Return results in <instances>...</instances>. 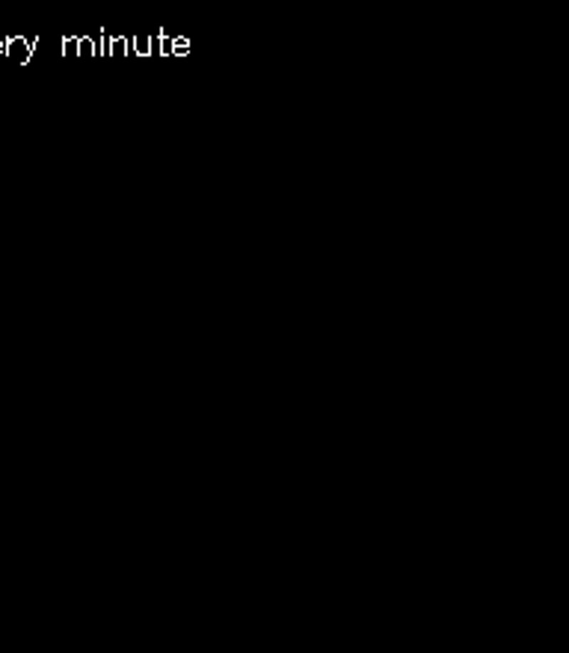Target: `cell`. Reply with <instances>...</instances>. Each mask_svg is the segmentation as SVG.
<instances>
[{
  "label": "cell",
  "mask_w": 569,
  "mask_h": 653,
  "mask_svg": "<svg viewBox=\"0 0 569 653\" xmlns=\"http://www.w3.org/2000/svg\"><path fill=\"white\" fill-rule=\"evenodd\" d=\"M36 45H39L36 36H30V39H24V36H6V57L15 60V63H21V66H27L33 60Z\"/></svg>",
  "instance_id": "1"
},
{
  "label": "cell",
  "mask_w": 569,
  "mask_h": 653,
  "mask_svg": "<svg viewBox=\"0 0 569 653\" xmlns=\"http://www.w3.org/2000/svg\"><path fill=\"white\" fill-rule=\"evenodd\" d=\"M131 39V57H152V45H149V36H127Z\"/></svg>",
  "instance_id": "2"
},
{
  "label": "cell",
  "mask_w": 569,
  "mask_h": 653,
  "mask_svg": "<svg viewBox=\"0 0 569 653\" xmlns=\"http://www.w3.org/2000/svg\"><path fill=\"white\" fill-rule=\"evenodd\" d=\"M110 57H131V39L110 36Z\"/></svg>",
  "instance_id": "3"
},
{
  "label": "cell",
  "mask_w": 569,
  "mask_h": 653,
  "mask_svg": "<svg viewBox=\"0 0 569 653\" xmlns=\"http://www.w3.org/2000/svg\"><path fill=\"white\" fill-rule=\"evenodd\" d=\"M63 57H80V36H66L63 39Z\"/></svg>",
  "instance_id": "4"
},
{
  "label": "cell",
  "mask_w": 569,
  "mask_h": 653,
  "mask_svg": "<svg viewBox=\"0 0 569 653\" xmlns=\"http://www.w3.org/2000/svg\"><path fill=\"white\" fill-rule=\"evenodd\" d=\"M95 53V39L93 36H80V57H93Z\"/></svg>",
  "instance_id": "5"
},
{
  "label": "cell",
  "mask_w": 569,
  "mask_h": 653,
  "mask_svg": "<svg viewBox=\"0 0 569 653\" xmlns=\"http://www.w3.org/2000/svg\"><path fill=\"white\" fill-rule=\"evenodd\" d=\"M187 51H190V42L184 39V36H175V51H172V57H187Z\"/></svg>",
  "instance_id": "6"
},
{
  "label": "cell",
  "mask_w": 569,
  "mask_h": 653,
  "mask_svg": "<svg viewBox=\"0 0 569 653\" xmlns=\"http://www.w3.org/2000/svg\"><path fill=\"white\" fill-rule=\"evenodd\" d=\"M149 45H152V57H160V45H163V33L160 30H155L149 36Z\"/></svg>",
  "instance_id": "7"
}]
</instances>
